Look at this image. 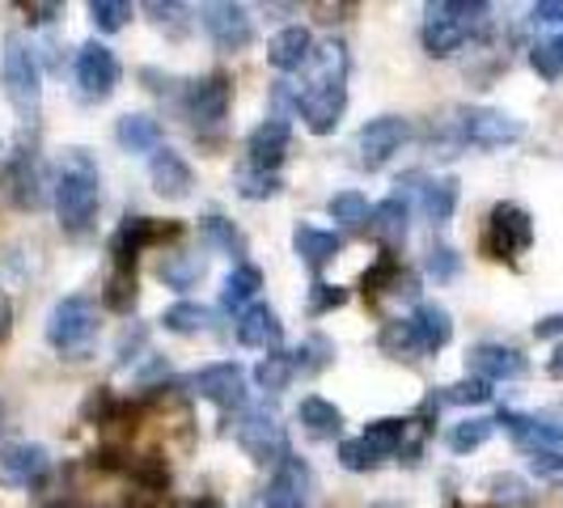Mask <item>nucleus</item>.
<instances>
[{
  "mask_svg": "<svg viewBox=\"0 0 563 508\" xmlns=\"http://www.w3.org/2000/svg\"><path fill=\"white\" fill-rule=\"evenodd\" d=\"M98 203H102V174H98V162L85 153V148H68L64 162H59V178H56V217L59 229L81 238L93 229V217H98Z\"/></svg>",
  "mask_w": 563,
  "mask_h": 508,
  "instance_id": "nucleus-1",
  "label": "nucleus"
},
{
  "mask_svg": "<svg viewBox=\"0 0 563 508\" xmlns=\"http://www.w3.org/2000/svg\"><path fill=\"white\" fill-rule=\"evenodd\" d=\"M0 81H4V93H9L13 111L22 114V123H34L38 107H43V73H38V56L26 43V34H9L4 38Z\"/></svg>",
  "mask_w": 563,
  "mask_h": 508,
  "instance_id": "nucleus-2",
  "label": "nucleus"
},
{
  "mask_svg": "<svg viewBox=\"0 0 563 508\" xmlns=\"http://www.w3.org/2000/svg\"><path fill=\"white\" fill-rule=\"evenodd\" d=\"M93 339H98V306L85 292L59 297L47 313V343L68 361H85Z\"/></svg>",
  "mask_w": 563,
  "mask_h": 508,
  "instance_id": "nucleus-3",
  "label": "nucleus"
},
{
  "mask_svg": "<svg viewBox=\"0 0 563 508\" xmlns=\"http://www.w3.org/2000/svg\"><path fill=\"white\" fill-rule=\"evenodd\" d=\"M450 144H475V148H505L526 136V123L496 107H462L457 119L445 123Z\"/></svg>",
  "mask_w": 563,
  "mask_h": 508,
  "instance_id": "nucleus-4",
  "label": "nucleus"
},
{
  "mask_svg": "<svg viewBox=\"0 0 563 508\" xmlns=\"http://www.w3.org/2000/svg\"><path fill=\"white\" fill-rule=\"evenodd\" d=\"M238 445L251 453L254 462H284L288 441H284V423L272 407H246L238 420Z\"/></svg>",
  "mask_w": 563,
  "mask_h": 508,
  "instance_id": "nucleus-5",
  "label": "nucleus"
},
{
  "mask_svg": "<svg viewBox=\"0 0 563 508\" xmlns=\"http://www.w3.org/2000/svg\"><path fill=\"white\" fill-rule=\"evenodd\" d=\"M297 111H301V119H306V128H310L313 136H331L339 128V119H343V111H347V85L306 81V89H297Z\"/></svg>",
  "mask_w": 563,
  "mask_h": 508,
  "instance_id": "nucleus-6",
  "label": "nucleus"
},
{
  "mask_svg": "<svg viewBox=\"0 0 563 508\" xmlns=\"http://www.w3.org/2000/svg\"><path fill=\"white\" fill-rule=\"evenodd\" d=\"M483 242H487V254H492V258H512V254L530 251V242H534V221H530V212L517 208V203H496Z\"/></svg>",
  "mask_w": 563,
  "mask_h": 508,
  "instance_id": "nucleus-7",
  "label": "nucleus"
},
{
  "mask_svg": "<svg viewBox=\"0 0 563 508\" xmlns=\"http://www.w3.org/2000/svg\"><path fill=\"white\" fill-rule=\"evenodd\" d=\"M199 22L208 30L212 47L217 52H246L254 43V22L246 13V4H233V0H217L199 13Z\"/></svg>",
  "mask_w": 563,
  "mask_h": 508,
  "instance_id": "nucleus-8",
  "label": "nucleus"
},
{
  "mask_svg": "<svg viewBox=\"0 0 563 508\" xmlns=\"http://www.w3.org/2000/svg\"><path fill=\"white\" fill-rule=\"evenodd\" d=\"M407 141H411V123H407V119H398V114L368 119L365 128H361V136H356L361 166H365V169H382Z\"/></svg>",
  "mask_w": 563,
  "mask_h": 508,
  "instance_id": "nucleus-9",
  "label": "nucleus"
},
{
  "mask_svg": "<svg viewBox=\"0 0 563 508\" xmlns=\"http://www.w3.org/2000/svg\"><path fill=\"white\" fill-rule=\"evenodd\" d=\"M191 390H196L199 398H208L212 407L233 411V407H242V402H246V368L238 365V361L203 365L196 377H191Z\"/></svg>",
  "mask_w": 563,
  "mask_h": 508,
  "instance_id": "nucleus-10",
  "label": "nucleus"
},
{
  "mask_svg": "<svg viewBox=\"0 0 563 508\" xmlns=\"http://www.w3.org/2000/svg\"><path fill=\"white\" fill-rule=\"evenodd\" d=\"M73 73H77V85H81V98L107 102L114 93V85H119V59L102 43H85L81 52H77V68Z\"/></svg>",
  "mask_w": 563,
  "mask_h": 508,
  "instance_id": "nucleus-11",
  "label": "nucleus"
},
{
  "mask_svg": "<svg viewBox=\"0 0 563 508\" xmlns=\"http://www.w3.org/2000/svg\"><path fill=\"white\" fill-rule=\"evenodd\" d=\"M313 500V471L301 457H284L276 475L267 479L263 508H310Z\"/></svg>",
  "mask_w": 563,
  "mask_h": 508,
  "instance_id": "nucleus-12",
  "label": "nucleus"
},
{
  "mask_svg": "<svg viewBox=\"0 0 563 508\" xmlns=\"http://www.w3.org/2000/svg\"><path fill=\"white\" fill-rule=\"evenodd\" d=\"M229 93H233V85H229L225 73H212V77L191 81L187 98H183L187 119H191L196 128H221L229 114Z\"/></svg>",
  "mask_w": 563,
  "mask_h": 508,
  "instance_id": "nucleus-13",
  "label": "nucleus"
},
{
  "mask_svg": "<svg viewBox=\"0 0 563 508\" xmlns=\"http://www.w3.org/2000/svg\"><path fill=\"white\" fill-rule=\"evenodd\" d=\"M47 466H52V457L34 441H4L0 445V479L13 483V487H30L34 479H43Z\"/></svg>",
  "mask_w": 563,
  "mask_h": 508,
  "instance_id": "nucleus-14",
  "label": "nucleus"
},
{
  "mask_svg": "<svg viewBox=\"0 0 563 508\" xmlns=\"http://www.w3.org/2000/svg\"><path fill=\"white\" fill-rule=\"evenodd\" d=\"M288 136H292V128H288V119H284V114H272V119H263V123H258V128L251 132V141H246V153H251V169L276 174V166H280L284 153H288Z\"/></svg>",
  "mask_w": 563,
  "mask_h": 508,
  "instance_id": "nucleus-15",
  "label": "nucleus"
},
{
  "mask_svg": "<svg viewBox=\"0 0 563 508\" xmlns=\"http://www.w3.org/2000/svg\"><path fill=\"white\" fill-rule=\"evenodd\" d=\"M466 368H471V377H483V382H512L526 373V356L505 343H479V347H471Z\"/></svg>",
  "mask_w": 563,
  "mask_h": 508,
  "instance_id": "nucleus-16",
  "label": "nucleus"
},
{
  "mask_svg": "<svg viewBox=\"0 0 563 508\" xmlns=\"http://www.w3.org/2000/svg\"><path fill=\"white\" fill-rule=\"evenodd\" d=\"M233 331H238V343H242V347H258V352H276L284 339L280 313L272 310V306H263V301H254L251 310L238 313Z\"/></svg>",
  "mask_w": 563,
  "mask_h": 508,
  "instance_id": "nucleus-17",
  "label": "nucleus"
},
{
  "mask_svg": "<svg viewBox=\"0 0 563 508\" xmlns=\"http://www.w3.org/2000/svg\"><path fill=\"white\" fill-rule=\"evenodd\" d=\"M148 178H153V187H157V196L166 199H187L191 196V187H196V174L191 166L174 153V148H157L153 157H148Z\"/></svg>",
  "mask_w": 563,
  "mask_h": 508,
  "instance_id": "nucleus-18",
  "label": "nucleus"
},
{
  "mask_svg": "<svg viewBox=\"0 0 563 508\" xmlns=\"http://www.w3.org/2000/svg\"><path fill=\"white\" fill-rule=\"evenodd\" d=\"M166 233H174V225H157V221H148V217H136V221H128V225L114 233V242H111L114 267H128V272H132L136 254H141L148 242L166 238Z\"/></svg>",
  "mask_w": 563,
  "mask_h": 508,
  "instance_id": "nucleus-19",
  "label": "nucleus"
},
{
  "mask_svg": "<svg viewBox=\"0 0 563 508\" xmlns=\"http://www.w3.org/2000/svg\"><path fill=\"white\" fill-rule=\"evenodd\" d=\"M267 59L280 73H297L313 59V34L306 26H284L272 43H267Z\"/></svg>",
  "mask_w": 563,
  "mask_h": 508,
  "instance_id": "nucleus-20",
  "label": "nucleus"
},
{
  "mask_svg": "<svg viewBox=\"0 0 563 508\" xmlns=\"http://www.w3.org/2000/svg\"><path fill=\"white\" fill-rule=\"evenodd\" d=\"M292 251H297V258H301L310 272H322V267L343 251V238L331 233V229L297 225V233H292Z\"/></svg>",
  "mask_w": 563,
  "mask_h": 508,
  "instance_id": "nucleus-21",
  "label": "nucleus"
},
{
  "mask_svg": "<svg viewBox=\"0 0 563 508\" xmlns=\"http://www.w3.org/2000/svg\"><path fill=\"white\" fill-rule=\"evenodd\" d=\"M114 141L123 153H157L162 148V123L153 114H123L114 123Z\"/></svg>",
  "mask_w": 563,
  "mask_h": 508,
  "instance_id": "nucleus-22",
  "label": "nucleus"
},
{
  "mask_svg": "<svg viewBox=\"0 0 563 508\" xmlns=\"http://www.w3.org/2000/svg\"><path fill=\"white\" fill-rule=\"evenodd\" d=\"M411 327H416V339H420L423 352H441V347L453 339L450 310H445V306H437V301H423V306H416V313H411Z\"/></svg>",
  "mask_w": 563,
  "mask_h": 508,
  "instance_id": "nucleus-23",
  "label": "nucleus"
},
{
  "mask_svg": "<svg viewBox=\"0 0 563 508\" xmlns=\"http://www.w3.org/2000/svg\"><path fill=\"white\" fill-rule=\"evenodd\" d=\"M471 38V22H453V18H428L423 22V52L437 59L462 52Z\"/></svg>",
  "mask_w": 563,
  "mask_h": 508,
  "instance_id": "nucleus-24",
  "label": "nucleus"
},
{
  "mask_svg": "<svg viewBox=\"0 0 563 508\" xmlns=\"http://www.w3.org/2000/svg\"><path fill=\"white\" fill-rule=\"evenodd\" d=\"M297 420H301V428L310 432V437H339L343 432V411H339L331 398L322 395H306L301 402H297Z\"/></svg>",
  "mask_w": 563,
  "mask_h": 508,
  "instance_id": "nucleus-25",
  "label": "nucleus"
},
{
  "mask_svg": "<svg viewBox=\"0 0 563 508\" xmlns=\"http://www.w3.org/2000/svg\"><path fill=\"white\" fill-rule=\"evenodd\" d=\"M368 233H373L377 242H386V246H398V242L407 238V199L402 196L382 199V203L368 212Z\"/></svg>",
  "mask_w": 563,
  "mask_h": 508,
  "instance_id": "nucleus-26",
  "label": "nucleus"
},
{
  "mask_svg": "<svg viewBox=\"0 0 563 508\" xmlns=\"http://www.w3.org/2000/svg\"><path fill=\"white\" fill-rule=\"evenodd\" d=\"M258 288H263L258 267H251V263H238V267L225 276V288H221V310H229V313L251 310L254 297H258Z\"/></svg>",
  "mask_w": 563,
  "mask_h": 508,
  "instance_id": "nucleus-27",
  "label": "nucleus"
},
{
  "mask_svg": "<svg viewBox=\"0 0 563 508\" xmlns=\"http://www.w3.org/2000/svg\"><path fill=\"white\" fill-rule=\"evenodd\" d=\"M420 208L432 225H445L453 217V208H457V178H450V174L445 178H423Z\"/></svg>",
  "mask_w": 563,
  "mask_h": 508,
  "instance_id": "nucleus-28",
  "label": "nucleus"
},
{
  "mask_svg": "<svg viewBox=\"0 0 563 508\" xmlns=\"http://www.w3.org/2000/svg\"><path fill=\"white\" fill-rule=\"evenodd\" d=\"M377 343H382V352L386 356H398V361H416L423 347L420 339H416V327H411V318H395V322H386L382 327V335H377Z\"/></svg>",
  "mask_w": 563,
  "mask_h": 508,
  "instance_id": "nucleus-29",
  "label": "nucleus"
},
{
  "mask_svg": "<svg viewBox=\"0 0 563 508\" xmlns=\"http://www.w3.org/2000/svg\"><path fill=\"white\" fill-rule=\"evenodd\" d=\"M297 377V365H292V352H272V356H263L258 368H254V382L263 386V390H288V382Z\"/></svg>",
  "mask_w": 563,
  "mask_h": 508,
  "instance_id": "nucleus-30",
  "label": "nucleus"
},
{
  "mask_svg": "<svg viewBox=\"0 0 563 508\" xmlns=\"http://www.w3.org/2000/svg\"><path fill=\"white\" fill-rule=\"evenodd\" d=\"M157 276L169 284V288H191V284L203 276V258L199 254H169L157 263Z\"/></svg>",
  "mask_w": 563,
  "mask_h": 508,
  "instance_id": "nucleus-31",
  "label": "nucleus"
},
{
  "mask_svg": "<svg viewBox=\"0 0 563 508\" xmlns=\"http://www.w3.org/2000/svg\"><path fill=\"white\" fill-rule=\"evenodd\" d=\"M496 432V420H487V416H471V420L453 423L450 428V450L453 453H471L487 445V437Z\"/></svg>",
  "mask_w": 563,
  "mask_h": 508,
  "instance_id": "nucleus-32",
  "label": "nucleus"
},
{
  "mask_svg": "<svg viewBox=\"0 0 563 508\" xmlns=\"http://www.w3.org/2000/svg\"><path fill=\"white\" fill-rule=\"evenodd\" d=\"M199 233H203V242L208 246H217V251H225V254H246V238L233 229V221H225V217H203L199 221Z\"/></svg>",
  "mask_w": 563,
  "mask_h": 508,
  "instance_id": "nucleus-33",
  "label": "nucleus"
},
{
  "mask_svg": "<svg viewBox=\"0 0 563 508\" xmlns=\"http://www.w3.org/2000/svg\"><path fill=\"white\" fill-rule=\"evenodd\" d=\"M162 327L174 331V335H199V331H208V310L196 306V301H178V306H169L162 313Z\"/></svg>",
  "mask_w": 563,
  "mask_h": 508,
  "instance_id": "nucleus-34",
  "label": "nucleus"
},
{
  "mask_svg": "<svg viewBox=\"0 0 563 508\" xmlns=\"http://www.w3.org/2000/svg\"><path fill=\"white\" fill-rule=\"evenodd\" d=\"M13 203L18 208L43 203V174H38V162H30V157H22V169H13Z\"/></svg>",
  "mask_w": 563,
  "mask_h": 508,
  "instance_id": "nucleus-35",
  "label": "nucleus"
},
{
  "mask_svg": "<svg viewBox=\"0 0 563 508\" xmlns=\"http://www.w3.org/2000/svg\"><path fill=\"white\" fill-rule=\"evenodd\" d=\"M102 306L114 313H128L136 306V276L128 272V267H114L107 288H102Z\"/></svg>",
  "mask_w": 563,
  "mask_h": 508,
  "instance_id": "nucleus-36",
  "label": "nucleus"
},
{
  "mask_svg": "<svg viewBox=\"0 0 563 508\" xmlns=\"http://www.w3.org/2000/svg\"><path fill=\"white\" fill-rule=\"evenodd\" d=\"M327 212H331V221H339V225H368V199L361 196V191H339V196H331V203H327Z\"/></svg>",
  "mask_w": 563,
  "mask_h": 508,
  "instance_id": "nucleus-37",
  "label": "nucleus"
},
{
  "mask_svg": "<svg viewBox=\"0 0 563 508\" xmlns=\"http://www.w3.org/2000/svg\"><path fill=\"white\" fill-rule=\"evenodd\" d=\"M339 462H343L347 471H373V466L386 462V453L377 450L373 441H365V437H356V441H343V445H339Z\"/></svg>",
  "mask_w": 563,
  "mask_h": 508,
  "instance_id": "nucleus-38",
  "label": "nucleus"
},
{
  "mask_svg": "<svg viewBox=\"0 0 563 508\" xmlns=\"http://www.w3.org/2000/svg\"><path fill=\"white\" fill-rule=\"evenodd\" d=\"M365 441H373L386 457H395L402 450V441H407V420H373L365 428Z\"/></svg>",
  "mask_w": 563,
  "mask_h": 508,
  "instance_id": "nucleus-39",
  "label": "nucleus"
},
{
  "mask_svg": "<svg viewBox=\"0 0 563 508\" xmlns=\"http://www.w3.org/2000/svg\"><path fill=\"white\" fill-rule=\"evenodd\" d=\"M530 64L542 81H560L563 77V38H551V43H534L530 47Z\"/></svg>",
  "mask_w": 563,
  "mask_h": 508,
  "instance_id": "nucleus-40",
  "label": "nucleus"
},
{
  "mask_svg": "<svg viewBox=\"0 0 563 508\" xmlns=\"http://www.w3.org/2000/svg\"><path fill=\"white\" fill-rule=\"evenodd\" d=\"M492 398V382H483V377H462V382H453L445 386V395L441 402H457V407H479Z\"/></svg>",
  "mask_w": 563,
  "mask_h": 508,
  "instance_id": "nucleus-41",
  "label": "nucleus"
},
{
  "mask_svg": "<svg viewBox=\"0 0 563 508\" xmlns=\"http://www.w3.org/2000/svg\"><path fill=\"white\" fill-rule=\"evenodd\" d=\"M128 18H132V4H123V0H93V4H89V22L102 30V34L123 30Z\"/></svg>",
  "mask_w": 563,
  "mask_h": 508,
  "instance_id": "nucleus-42",
  "label": "nucleus"
},
{
  "mask_svg": "<svg viewBox=\"0 0 563 508\" xmlns=\"http://www.w3.org/2000/svg\"><path fill=\"white\" fill-rule=\"evenodd\" d=\"M280 174H263V169H246L238 174V196L242 199H272L280 196Z\"/></svg>",
  "mask_w": 563,
  "mask_h": 508,
  "instance_id": "nucleus-43",
  "label": "nucleus"
},
{
  "mask_svg": "<svg viewBox=\"0 0 563 508\" xmlns=\"http://www.w3.org/2000/svg\"><path fill=\"white\" fill-rule=\"evenodd\" d=\"M423 267H428V276H437V280H453V276L462 272V258H457V251H450V246H432L428 258H423Z\"/></svg>",
  "mask_w": 563,
  "mask_h": 508,
  "instance_id": "nucleus-44",
  "label": "nucleus"
},
{
  "mask_svg": "<svg viewBox=\"0 0 563 508\" xmlns=\"http://www.w3.org/2000/svg\"><path fill=\"white\" fill-rule=\"evenodd\" d=\"M343 301H347V288H339V284H313L310 288V313L339 310Z\"/></svg>",
  "mask_w": 563,
  "mask_h": 508,
  "instance_id": "nucleus-45",
  "label": "nucleus"
},
{
  "mask_svg": "<svg viewBox=\"0 0 563 508\" xmlns=\"http://www.w3.org/2000/svg\"><path fill=\"white\" fill-rule=\"evenodd\" d=\"M487 487H492V496L505 500V505H526V500H530L526 483L512 479V475H496V479H487Z\"/></svg>",
  "mask_w": 563,
  "mask_h": 508,
  "instance_id": "nucleus-46",
  "label": "nucleus"
},
{
  "mask_svg": "<svg viewBox=\"0 0 563 508\" xmlns=\"http://www.w3.org/2000/svg\"><path fill=\"white\" fill-rule=\"evenodd\" d=\"M530 466H534L538 475H560V471H563V450H538V453H530Z\"/></svg>",
  "mask_w": 563,
  "mask_h": 508,
  "instance_id": "nucleus-47",
  "label": "nucleus"
},
{
  "mask_svg": "<svg viewBox=\"0 0 563 508\" xmlns=\"http://www.w3.org/2000/svg\"><path fill=\"white\" fill-rule=\"evenodd\" d=\"M530 18L542 22V26H560L563 22V0H538L534 9H530Z\"/></svg>",
  "mask_w": 563,
  "mask_h": 508,
  "instance_id": "nucleus-48",
  "label": "nucleus"
},
{
  "mask_svg": "<svg viewBox=\"0 0 563 508\" xmlns=\"http://www.w3.org/2000/svg\"><path fill=\"white\" fill-rule=\"evenodd\" d=\"M560 331H563V313H551V318H542L534 327L538 339H551V335H560Z\"/></svg>",
  "mask_w": 563,
  "mask_h": 508,
  "instance_id": "nucleus-49",
  "label": "nucleus"
},
{
  "mask_svg": "<svg viewBox=\"0 0 563 508\" xmlns=\"http://www.w3.org/2000/svg\"><path fill=\"white\" fill-rule=\"evenodd\" d=\"M547 373H551V377H563V343L555 347V352H551V361H547Z\"/></svg>",
  "mask_w": 563,
  "mask_h": 508,
  "instance_id": "nucleus-50",
  "label": "nucleus"
},
{
  "mask_svg": "<svg viewBox=\"0 0 563 508\" xmlns=\"http://www.w3.org/2000/svg\"><path fill=\"white\" fill-rule=\"evenodd\" d=\"M368 508H402V505H368Z\"/></svg>",
  "mask_w": 563,
  "mask_h": 508,
  "instance_id": "nucleus-51",
  "label": "nucleus"
},
{
  "mask_svg": "<svg viewBox=\"0 0 563 508\" xmlns=\"http://www.w3.org/2000/svg\"><path fill=\"white\" fill-rule=\"evenodd\" d=\"M47 508H73V505H47Z\"/></svg>",
  "mask_w": 563,
  "mask_h": 508,
  "instance_id": "nucleus-52",
  "label": "nucleus"
},
{
  "mask_svg": "<svg viewBox=\"0 0 563 508\" xmlns=\"http://www.w3.org/2000/svg\"><path fill=\"white\" fill-rule=\"evenodd\" d=\"M0 411H4V407H0Z\"/></svg>",
  "mask_w": 563,
  "mask_h": 508,
  "instance_id": "nucleus-53",
  "label": "nucleus"
}]
</instances>
